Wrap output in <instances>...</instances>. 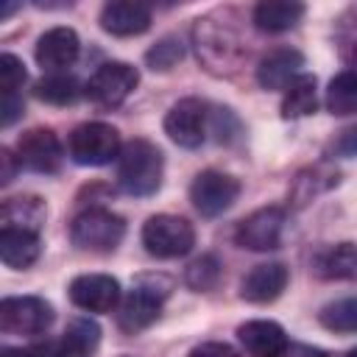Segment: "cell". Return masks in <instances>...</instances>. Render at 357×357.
Returning <instances> with one entry per match:
<instances>
[{"label":"cell","instance_id":"1","mask_svg":"<svg viewBox=\"0 0 357 357\" xmlns=\"http://www.w3.org/2000/svg\"><path fill=\"white\" fill-rule=\"evenodd\" d=\"M165 159L162 151L148 139H131L117 156V184L134 198H148L162 187Z\"/></svg>","mask_w":357,"mask_h":357},{"label":"cell","instance_id":"11","mask_svg":"<svg viewBox=\"0 0 357 357\" xmlns=\"http://www.w3.org/2000/svg\"><path fill=\"white\" fill-rule=\"evenodd\" d=\"M165 134L181 148H198L206 137V103L198 98H181L165 114Z\"/></svg>","mask_w":357,"mask_h":357},{"label":"cell","instance_id":"37","mask_svg":"<svg viewBox=\"0 0 357 357\" xmlns=\"http://www.w3.org/2000/svg\"><path fill=\"white\" fill-rule=\"evenodd\" d=\"M0 357H42V349H3Z\"/></svg>","mask_w":357,"mask_h":357},{"label":"cell","instance_id":"12","mask_svg":"<svg viewBox=\"0 0 357 357\" xmlns=\"http://www.w3.org/2000/svg\"><path fill=\"white\" fill-rule=\"evenodd\" d=\"M70 301L86 312H109L120 301V284L109 273H81L70 282Z\"/></svg>","mask_w":357,"mask_h":357},{"label":"cell","instance_id":"10","mask_svg":"<svg viewBox=\"0 0 357 357\" xmlns=\"http://www.w3.org/2000/svg\"><path fill=\"white\" fill-rule=\"evenodd\" d=\"M284 231V209L282 206H262L240 220L234 231V243L248 251H273L282 243Z\"/></svg>","mask_w":357,"mask_h":357},{"label":"cell","instance_id":"22","mask_svg":"<svg viewBox=\"0 0 357 357\" xmlns=\"http://www.w3.org/2000/svg\"><path fill=\"white\" fill-rule=\"evenodd\" d=\"M304 17V6L293 0H265L254 8V25L268 33H279L293 28Z\"/></svg>","mask_w":357,"mask_h":357},{"label":"cell","instance_id":"27","mask_svg":"<svg viewBox=\"0 0 357 357\" xmlns=\"http://www.w3.org/2000/svg\"><path fill=\"white\" fill-rule=\"evenodd\" d=\"M78 81L73 75H64V73H53L47 78H42L33 89V95L45 103H53V106H67L78 98Z\"/></svg>","mask_w":357,"mask_h":357},{"label":"cell","instance_id":"32","mask_svg":"<svg viewBox=\"0 0 357 357\" xmlns=\"http://www.w3.org/2000/svg\"><path fill=\"white\" fill-rule=\"evenodd\" d=\"M332 153L335 156H357V126H349L337 134V139L332 142Z\"/></svg>","mask_w":357,"mask_h":357},{"label":"cell","instance_id":"33","mask_svg":"<svg viewBox=\"0 0 357 357\" xmlns=\"http://www.w3.org/2000/svg\"><path fill=\"white\" fill-rule=\"evenodd\" d=\"M190 357H240L229 343H218V340H212V343H201V346H195L192 351H190Z\"/></svg>","mask_w":357,"mask_h":357},{"label":"cell","instance_id":"4","mask_svg":"<svg viewBox=\"0 0 357 357\" xmlns=\"http://www.w3.org/2000/svg\"><path fill=\"white\" fill-rule=\"evenodd\" d=\"M142 245L151 257H159V259L184 257L195 245V229L187 218L153 215L142 226Z\"/></svg>","mask_w":357,"mask_h":357},{"label":"cell","instance_id":"8","mask_svg":"<svg viewBox=\"0 0 357 357\" xmlns=\"http://www.w3.org/2000/svg\"><path fill=\"white\" fill-rule=\"evenodd\" d=\"M139 84V73L137 67L126 64V61H106L95 70V75L86 81L84 92L92 103L98 106H120L134 86Z\"/></svg>","mask_w":357,"mask_h":357},{"label":"cell","instance_id":"26","mask_svg":"<svg viewBox=\"0 0 357 357\" xmlns=\"http://www.w3.org/2000/svg\"><path fill=\"white\" fill-rule=\"evenodd\" d=\"M326 109L337 117L357 114V73L346 70L335 75L326 86Z\"/></svg>","mask_w":357,"mask_h":357},{"label":"cell","instance_id":"20","mask_svg":"<svg viewBox=\"0 0 357 357\" xmlns=\"http://www.w3.org/2000/svg\"><path fill=\"white\" fill-rule=\"evenodd\" d=\"M42 243L39 231H25V229H0V259L8 268H31L39 259Z\"/></svg>","mask_w":357,"mask_h":357},{"label":"cell","instance_id":"3","mask_svg":"<svg viewBox=\"0 0 357 357\" xmlns=\"http://www.w3.org/2000/svg\"><path fill=\"white\" fill-rule=\"evenodd\" d=\"M123 234H126V220L103 206L84 209L81 215L73 218V226H70L73 243L84 251H98V254L114 251Z\"/></svg>","mask_w":357,"mask_h":357},{"label":"cell","instance_id":"19","mask_svg":"<svg viewBox=\"0 0 357 357\" xmlns=\"http://www.w3.org/2000/svg\"><path fill=\"white\" fill-rule=\"evenodd\" d=\"M312 268L321 279L335 282H354L357 279V245L354 243H337L315 254Z\"/></svg>","mask_w":357,"mask_h":357},{"label":"cell","instance_id":"5","mask_svg":"<svg viewBox=\"0 0 357 357\" xmlns=\"http://www.w3.org/2000/svg\"><path fill=\"white\" fill-rule=\"evenodd\" d=\"M123 151L120 134L109 123H81L70 134V156L75 165L100 167L117 159Z\"/></svg>","mask_w":357,"mask_h":357},{"label":"cell","instance_id":"9","mask_svg":"<svg viewBox=\"0 0 357 357\" xmlns=\"http://www.w3.org/2000/svg\"><path fill=\"white\" fill-rule=\"evenodd\" d=\"M240 195V181L220 170H204L190 184V201L204 218L223 215Z\"/></svg>","mask_w":357,"mask_h":357},{"label":"cell","instance_id":"34","mask_svg":"<svg viewBox=\"0 0 357 357\" xmlns=\"http://www.w3.org/2000/svg\"><path fill=\"white\" fill-rule=\"evenodd\" d=\"M20 114H22L20 95H3V103H0V123H3V128H8Z\"/></svg>","mask_w":357,"mask_h":357},{"label":"cell","instance_id":"29","mask_svg":"<svg viewBox=\"0 0 357 357\" xmlns=\"http://www.w3.org/2000/svg\"><path fill=\"white\" fill-rule=\"evenodd\" d=\"M184 279H187V284L192 290H212L218 284V279H220V262H218V257L204 254V257L192 259Z\"/></svg>","mask_w":357,"mask_h":357},{"label":"cell","instance_id":"13","mask_svg":"<svg viewBox=\"0 0 357 357\" xmlns=\"http://www.w3.org/2000/svg\"><path fill=\"white\" fill-rule=\"evenodd\" d=\"M17 159L33 173H56L61 167V142L50 128H31L17 142Z\"/></svg>","mask_w":357,"mask_h":357},{"label":"cell","instance_id":"15","mask_svg":"<svg viewBox=\"0 0 357 357\" xmlns=\"http://www.w3.org/2000/svg\"><path fill=\"white\" fill-rule=\"evenodd\" d=\"M304 67V56L293 47H276L265 53L257 64V81L262 89H287Z\"/></svg>","mask_w":357,"mask_h":357},{"label":"cell","instance_id":"21","mask_svg":"<svg viewBox=\"0 0 357 357\" xmlns=\"http://www.w3.org/2000/svg\"><path fill=\"white\" fill-rule=\"evenodd\" d=\"M100 343V326L89 318H73L53 357H92Z\"/></svg>","mask_w":357,"mask_h":357},{"label":"cell","instance_id":"18","mask_svg":"<svg viewBox=\"0 0 357 357\" xmlns=\"http://www.w3.org/2000/svg\"><path fill=\"white\" fill-rule=\"evenodd\" d=\"M237 337L251 357H279L287 346V335L276 321H245L237 326Z\"/></svg>","mask_w":357,"mask_h":357},{"label":"cell","instance_id":"17","mask_svg":"<svg viewBox=\"0 0 357 357\" xmlns=\"http://www.w3.org/2000/svg\"><path fill=\"white\" fill-rule=\"evenodd\" d=\"M151 25V8L134 0H112L100 11V28L114 36H137Z\"/></svg>","mask_w":357,"mask_h":357},{"label":"cell","instance_id":"23","mask_svg":"<svg viewBox=\"0 0 357 357\" xmlns=\"http://www.w3.org/2000/svg\"><path fill=\"white\" fill-rule=\"evenodd\" d=\"M0 215H3V229L39 231L45 220V204L36 195H20V198H8Z\"/></svg>","mask_w":357,"mask_h":357},{"label":"cell","instance_id":"14","mask_svg":"<svg viewBox=\"0 0 357 357\" xmlns=\"http://www.w3.org/2000/svg\"><path fill=\"white\" fill-rule=\"evenodd\" d=\"M78 50H81L78 33L67 25L50 28L36 39V61L42 70H50V73L70 67L78 59Z\"/></svg>","mask_w":357,"mask_h":357},{"label":"cell","instance_id":"6","mask_svg":"<svg viewBox=\"0 0 357 357\" xmlns=\"http://www.w3.org/2000/svg\"><path fill=\"white\" fill-rule=\"evenodd\" d=\"M192 36H195L198 59L206 64V70H212V73H229L240 61V42H237V36L226 25L215 22L212 17L198 20Z\"/></svg>","mask_w":357,"mask_h":357},{"label":"cell","instance_id":"31","mask_svg":"<svg viewBox=\"0 0 357 357\" xmlns=\"http://www.w3.org/2000/svg\"><path fill=\"white\" fill-rule=\"evenodd\" d=\"M25 84V64L14 53L0 56V89L3 95H17V89Z\"/></svg>","mask_w":357,"mask_h":357},{"label":"cell","instance_id":"30","mask_svg":"<svg viewBox=\"0 0 357 357\" xmlns=\"http://www.w3.org/2000/svg\"><path fill=\"white\" fill-rule=\"evenodd\" d=\"M181 56H184V45L176 36H165L145 53V61L151 64V70H170L173 64L181 61Z\"/></svg>","mask_w":357,"mask_h":357},{"label":"cell","instance_id":"24","mask_svg":"<svg viewBox=\"0 0 357 357\" xmlns=\"http://www.w3.org/2000/svg\"><path fill=\"white\" fill-rule=\"evenodd\" d=\"M335 184H337V173H335L332 167H326V165H315V167H307V170H301V173L296 176L293 190H290V198H293L296 206H304V204H310L315 195L326 192V190L335 187Z\"/></svg>","mask_w":357,"mask_h":357},{"label":"cell","instance_id":"25","mask_svg":"<svg viewBox=\"0 0 357 357\" xmlns=\"http://www.w3.org/2000/svg\"><path fill=\"white\" fill-rule=\"evenodd\" d=\"M318 106V95H315V75L301 73L287 89H284V100H282V114L284 117H304L312 114Z\"/></svg>","mask_w":357,"mask_h":357},{"label":"cell","instance_id":"2","mask_svg":"<svg viewBox=\"0 0 357 357\" xmlns=\"http://www.w3.org/2000/svg\"><path fill=\"white\" fill-rule=\"evenodd\" d=\"M170 293V282L162 276H139L137 284L128 290V296L120 304L117 312V326L128 335L142 332L145 326H151L159 318L162 301Z\"/></svg>","mask_w":357,"mask_h":357},{"label":"cell","instance_id":"16","mask_svg":"<svg viewBox=\"0 0 357 357\" xmlns=\"http://www.w3.org/2000/svg\"><path fill=\"white\" fill-rule=\"evenodd\" d=\"M287 279H290V273L282 262L254 265L240 282V296L251 304H268L282 296V290L287 287Z\"/></svg>","mask_w":357,"mask_h":357},{"label":"cell","instance_id":"38","mask_svg":"<svg viewBox=\"0 0 357 357\" xmlns=\"http://www.w3.org/2000/svg\"><path fill=\"white\" fill-rule=\"evenodd\" d=\"M346 357H357V349H351V351H349V354H346Z\"/></svg>","mask_w":357,"mask_h":357},{"label":"cell","instance_id":"36","mask_svg":"<svg viewBox=\"0 0 357 357\" xmlns=\"http://www.w3.org/2000/svg\"><path fill=\"white\" fill-rule=\"evenodd\" d=\"M0 162H3V184H8L14 178V156H11L8 148L0 151Z\"/></svg>","mask_w":357,"mask_h":357},{"label":"cell","instance_id":"28","mask_svg":"<svg viewBox=\"0 0 357 357\" xmlns=\"http://www.w3.org/2000/svg\"><path fill=\"white\" fill-rule=\"evenodd\" d=\"M321 324L332 332H357V296L337 298L321 310Z\"/></svg>","mask_w":357,"mask_h":357},{"label":"cell","instance_id":"35","mask_svg":"<svg viewBox=\"0 0 357 357\" xmlns=\"http://www.w3.org/2000/svg\"><path fill=\"white\" fill-rule=\"evenodd\" d=\"M279 357H326V351H321L315 346H307V343H287Z\"/></svg>","mask_w":357,"mask_h":357},{"label":"cell","instance_id":"7","mask_svg":"<svg viewBox=\"0 0 357 357\" xmlns=\"http://www.w3.org/2000/svg\"><path fill=\"white\" fill-rule=\"evenodd\" d=\"M53 324V307L39 296H8L0 301V329L8 335H42Z\"/></svg>","mask_w":357,"mask_h":357}]
</instances>
